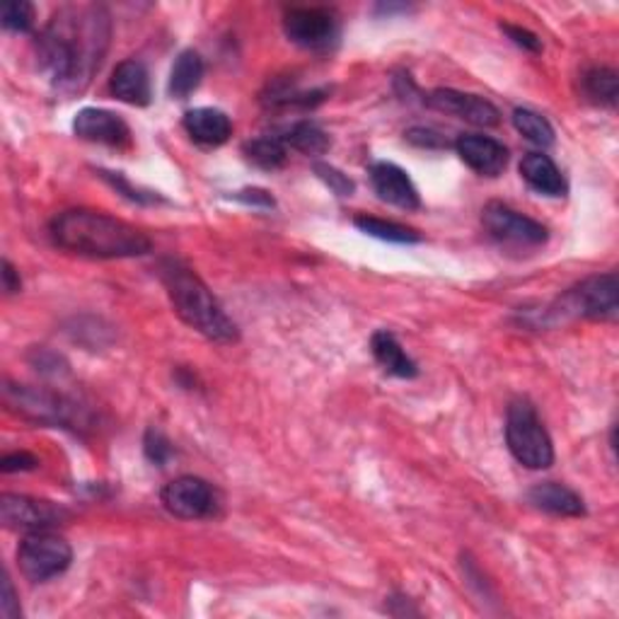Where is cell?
Masks as SVG:
<instances>
[{
  "instance_id": "7",
  "label": "cell",
  "mask_w": 619,
  "mask_h": 619,
  "mask_svg": "<svg viewBox=\"0 0 619 619\" xmlns=\"http://www.w3.org/2000/svg\"><path fill=\"white\" fill-rule=\"evenodd\" d=\"M482 223L491 238L506 244H522V248H538L547 242V228L522 213L514 211L498 201H491L482 211Z\"/></svg>"
},
{
  "instance_id": "12",
  "label": "cell",
  "mask_w": 619,
  "mask_h": 619,
  "mask_svg": "<svg viewBox=\"0 0 619 619\" xmlns=\"http://www.w3.org/2000/svg\"><path fill=\"white\" fill-rule=\"evenodd\" d=\"M5 402L8 407L17 409L27 419H35L41 424H61L68 426L73 421V407L66 402L56 397L51 392H41L35 388H5Z\"/></svg>"
},
{
  "instance_id": "14",
  "label": "cell",
  "mask_w": 619,
  "mask_h": 619,
  "mask_svg": "<svg viewBox=\"0 0 619 619\" xmlns=\"http://www.w3.org/2000/svg\"><path fill=\"white\" fill-rule=\"evenodd\" d=\"M455 151L467 167L482 177H498L508 165V148L489 136L463 134L455 141Z\"/></svg>"
},
{
  "instance_id": "36",
  "label": "cell",
  "mask_w": 619,
  "mask_h": 619,
  "mask_svg": "<svg viewBox=\"0 0 619 619\" xmlns=\"http://www.w3.org/2000/svg\"><path fill=\"white\" fill-rule=\"evenodd\" d=\"M240 201H248V204H262V206H274V199L266 194L264 189H244L238 194Z\"/></svg>"
},
{
  "instance_id": "25",
  "label": "cell",
  "mask_w": 619,
  "mask_h": 619,
  "mask_svg": "<svg viewBox=\"0 0 619 619\" xmlns=\"http://www.w3.org/2000/svg\"><path fill=\"white\" fill-rule=\"evenodd\" d=\"M354 226L358 230H363L370 238H378V240H386V242H397V244H412V242H419L421 238L416 235V230L407 228V226H400V223L394 220H382V218H372V216H358L354 220Z\"/></svg>"
},
{
  "instance_id": "33",
  "label": "cell",
  "mask_w": 619,
  "mask_h": 619,
  "mask_svg": "<svg viewBox=\"0 0 619 619\" xmlns=\"http://www.w3.org/2000/svg\"><path fill=\"white\" fill-rule=\"evenodd\" d=\"M407 141H412L414 146H421V148L447 146L445 138L441 134L431 131V129H412V131H407Z\"/></svg>"
},
{
  "instance_id": "27",
  "label": "cell",
  "mask_w": 619,
  "mask_h": 619,
  "mask_svg": "<svg viewBox=\"0 0 619 619\" xmlns=\"http://www.w3.org/2000/svg\"><path fill=\"white\" fill-rule=\"evenodd\" d=\"M3 27L13 31H29L35 25V5L25 3V0H17V3H5L3 5Z\"/></svg>"
},
{
  "instance_id": "19",
  "label": "cell",
  "mask_w": 619,
  "mask_h": 619,
  "mask_svg": "<svg viewBox=\"0 0 619 619\" xmlns=\"http://www.w3.org/2000/svg\"><path fill=\"white\" fill-rule=\"evenodd\" d=\"M520 175L528 185L544 197H564L567 194V179L554 165V160L544 153H528L520 160Z\"/></svg>"
},
{
  "instance_id": "2",
  "label": "cell",
  "mask_w": 619,
  "mask_h": 619,
  "mask_svg": "<svg viewBox=\"0 0 619 619\" xmlns=\"http://www.w3.org/2000/svg\"><path fill=\"white\" fill-rule=\"evenodd\" d=\"M51 238L61 250L92 260H129L151 252L146 232L100 211L73 209L51 220Z\"/></svg>"
},
{
  "instance_id": "17",
  "label": "cell",
  "mask_w": 619,
  "mask_h": 619,
  "mask_svg": "<svg viewBox=\"0 0 619 619\" xmlns=\"http://www.w3.org/2000/svg\"><path fill=\"white\" fill-rule=\"evenodd\" d=\"M110 90L116 100L134 106H146L151 102V78L141 61L126 59L114 68Z\"/></svg>"
},
{
  "instance_id": "26",
  "label": "cell",
  "mask_w": 619,
  "mask_h": 619,
  "mask_svg": "<svg viewBox=\"0 0 619 619\" xmlns=\"http://www.w3.org/2000/svg\"><path fill=\"white\" fill-rule=\"evenodd\" d=\"M514 124L516 129L528 138L530 143L547 148L554 143V129L552 124L544 119L542 114L532 112V110H516L514 112Z\"/></svg>"
},
{
  "instance_id": "10",
  "label": "cell",
  "mask_w": 619,
  "mask_h": 619,
  "mask_svg": "<svg viewBox=\"0 0 619 619\" xmlns=\"http://www.w3.org/2000/svg\"><path fill=\"white\" fill-rule=\"evenodd\" d=\"M160 498H163L167 514H173L181 520L206 518L213 514V508H216V491L199 477L173 479V482L163 489Z\"/></svg>"
},
{
  "instance_id": "29",
  "label": "cell",
  "mask_w": 619,
  "mask_h": 619,
  "mask_svg": "<svg viewBox=\"0 0 619 619\" xmlns=\"http://www.w3.org/2000/svg\"><path fill=\"white\" fill-rule=\"evenodd\" d=\"M100 177L110 181V185L119 191V194L136 201V204H153V201H157V197L151 194V191H141L138 187H134L129 179H124L122 175H114V173H106V169H100Z\"/></svg>"
},
{
  "instance_id": "23",
  "label": "cell",
  "mask_w": 619,
  "mask_h": 619,
  "mask_svg": "<svg viewBox=\"0 0 619 619\" xmlns=\"http://www.w3.org/2000/svg\"><path fill=\"white\" fill-rule=\"evenodd\" d=\"M242 153L252 165H257L262 169H279L286 163L288 148L281 141V136H262L244 143Z\"/></svg>"
},
{
  "instance_id": "3",
  "label": "cell",
  "mask_w": 619,
  "mask_h": 619,
  "mask_svg": "<svg viewBox=\"0 0 619 619\" xmlns=\"http://www.w3.org/2000/svg\"><path fill=\"white\" fill-rule=\"evenodd\" d=\"M160 276H163V283L167 288L169 301H173L175 313L185 319L191 329H197L199 334H204L211 341H218V344H232V341H238V325L226 315L218 298L211 293V288L201 281L189 266L167 260L160 266Z\"/></svg>"
},
{
  "instance_id": "35",
  "label": "cell",
  "mask_w": 619,
  "mask_h": 619,
  "mask_svg": "<svg viewBox=\"0 0 619 619\" xmlns=\"http://www.w3.org/2000/svg\"><path fill=\"white\" fill-rule=\"evenodd\" d=\"M3 288H5V293H17L20 288H23V281H20V274L15 271V266L10 264L8 260L3 262Z\"/></svg>"
},
{
  "instance_id": "8",
  "label": "cell",
  "mask_w": 619,
  "mask_h": 619,
  "mask_svg": "<svg viewBox=\"0 0 619 619\" xmlns=\"http://www.w3.org/2000/svg\"><path fill=\"white\" fill-rule=\"evenodd\" d=\"M68 518V510L61 508L51 501L20 496V494H3L0 496V520L10 530H27L41 532L53 526H59Z\"/></svg>"
},
{
  "instance_id": "1",
  "label": "cell",
  "mask_w": 619,
  "mask_h": 619,
  "mask_svg": "<svg viewBox=\"0 0 619 619\" xmlns=\"http://www.w3.org/2000/svg\"><path fill=\"white\" fill-rule=\"evenodd\" d=\"M106 47L110 17L102 8L61 10L39 39L41 66L59 92H80L90 85Z\"/></svg>"
},
{
  "instance_id": "11",
  "label": "cell",
  "mask_w": 619,
  "mask_h": 619,
  "mask_svg": "<svg viewBox=\"0 0 619 619\" xmlns=\"http://www.w3.org/2000/svg\"><path fill=\"white\" fill-rule=\"evenodd\" d=\"M424 102L426 106H431V110L435 112L457 116V119L475 124V126H496L501 122V112L496 110V106L484 98H477V94L457 92L451 88H439L426 94Z\"/></svg>"
},
{
  "instance_id": "18",
  "label": "cell",
  "mask_w": 619,
  "mask_h": 619,
  "mask_svg": "<svg viewBox=\"0 0 619 619\" xmlns=\"http://www.w3.org/2000/svg\"><path fill=\"white\" fill-rule=\"evenodd\" d=\"M530 504L544 510V514L561 516V518H579L585 514L583 498L573 489L559 482H540L530 489Z\"/></svg>"
},
{
  "instance_id": "4",
  "label": "cell",
  "mask_w": 619,
  "mask_h": 619,
  "mask_svg": "<svg viewBox=\"0 0 619 619\" xmlns=\"http://www.w3.org/2000/svg\"><path fill=\"white\" fill-rule=\"evenodd\" d=\"M506 443L516 460L528 469H547L554 463V445L535 407L528 400L510 402L506 414Z\"/></svg>"
},
{
  "instance_id": "24",
  "label": "cell",
  "mask_w": 619,
  "mask_h": 619,
  "mask_svg": "<svg viewBox=\"0 0 619 619\" xmlns=\"http://www.w3.org/2000/svg\"><path fill=\"white\" fill-rule=\"evenodd\" d=\"M583 92H585V98L595 104L615 106L617 94H619L617 73L610 68H591L583 76Z\"/></svg>"
},
{
  "instance_id": "5",
  "label": "cell",
  "mask_w": 619,
  "mask_h": 619,
  "mask_svg": "<svg viewBox=\"0 0 619 619\" xmlns=\"http://www.w3.org/2000/svg\"><path fill=\"white\" fill-rule=\"evenodd\" d=\"M71 544L49 530L31 532L17 549L20 571H23L25 579H29L31 583H45L53 579V576H61L71 567Z\"/></svg>"
},
{
  "instance_id": "9",
  "label": "cell",
  "mask_w": 619,
  "mask_h": 619,
  "mask_svg": "<svg viewBox=\"0 0 619 619\" xmlns=\"http://www.w3.org/2000/svg\"><path fill=\"white\" fill-rule=\"evenodd\" d=\"M283 31L303 49H327L337 39V15L327 8H293L286 13Z\"/></svg>"
},
{
  "instance_id": "34",
  "label": "cell",
  "mask_w": 619,
  "mask_h": 619,
  "mask_svg": "<svg viewBox=\"0 0 619 619\" xmlns=\"http://www.w3.org/2000/svg\"><path fill=\"white\" fill-rule=\"evenodd\" d=\"M0 610H3L5 619H13L20 615V607L15 605V591H13V583H10V576H5V581H3V605H0Z\"/></svg>"
},
{
  "instance_id": "13",
  "label": "cell",
  "mask_w": 619,
  "mask_h": 619,
  "mask_svg": "<svg viewBox=\"0 0 619 619\" xmlns=\"http://www.w3.org/2000/svg\"><path fill=\"white\" fill-rule=\"evenodd\" d=\"M73 131L78 138L90 143L112 146V148H126L131 143V129L119 114L94 110V106H85L73 119Z\"/></svg>"
},
{
  "instance_id": "6",
  "label": "cell",
  "mask_w": 619,
  "mask_h": 619,
  "mask_svg": "<svg viewBox=\"0 0 619 619\" xmlns=\"http://www.w3.org/2000/svg\"><path fill=\"white\" fill-rule=\"evenodd\" d=\"M619 283L617 274H601L585 279L581 286L571 288L564 295V310L585 319H601V323H612L619 315Z\"/></svg>"
},
{
  "instance_id": "16",
  "label": "cell",
  "mask_w": 619,
  "mask_h": 619,
  "mask_svg": "<svg viewBox=\"0 0 619 619\" xmlns=\"http://www.w3.org/2000/svg\"><path fill=\"white\" fill-rule=\"evenodd\" d=\"M185 129L191 136V141L206 148H216L232 136V122L226 112L213 110V106H199V110L185 114Z\"/></svg>"
},
{
  "instance_id": "30",
  "label": "cell",
  "mask_w": 619,
  "mask_h": 619,
  "mask_svg": "<svg viewBox=\"0 0 619 619\" xmlns=\"http://www.w3.org/2000/svg\"><path fill=\"white\" fill-rule=\"evenodd\" d=\"M143 445H146L148 460L155 465H165L169 457H173V445H169V441L157 429H151L146 433Z\"/></svg>"
},
{
  "instance_id": "21",
  "label": "cell",
  "mask_w": 619,
  "mask_h": 619,
  "mask_svg": "<svg viewBox=\"0 0 619 619\" xmlns=\"http://www.w3.org/2000/svg\"><path fill=\"white\" fill-rule=\"evenodd\" d=\"M201 78H204V59L191 49L181 51L169 73V94L177 100H187L201 85Z\"/></svg>"
},
{
  "instance_id": "32",
  "label": "cell",
  "mask_w": 619,
  "mask_h": 619,
  "mask_svg": "<svg viewBox=\"0 0 619 619\" xmlns=\"http://www.w3.org/2000/svg\"><path fill=\"white\" fill-rule=\"evenodd\" d=\"M501 29L506 31V35L516 41L518 47H522L526 51H532V53H538L542 49V41L532 35V31L528 29H522V27H516V25H501Z\"/></svg>"
},
{
  "instance_id": "15",
  "label": "cell",
  "mask_w": 619,
  "mask_h": 619,
  "mask_svg": "<svg viewBox=\"0 0 619 619\" xmlns=\"http://www.w3.org/2000/svg\"><path fill=\"white\" fill-rule=\"evenodd\" d=\"M370 185L376 189V194L392 206L404 211H416L421 206L419 191H416L412 177L400 165L376 163L370 167Z\"/></svg>"
},
{
  "instance_id": "22",
  "label": "cell",
  "mask_w": 619,
  "mask_h": 619,
  "mask_svg": "<svg viewBox=\"0 0 619 619\" xmlns=\"http://www.w3.org/2000/svg\"><path fill=\"white\" fill-rule=\"evenodd\" d=\"M281 141L286 143V148L291 146L293 151L303 153V155H325L329 151V136L325 129H319L317 124L313 122H298L293 124L291 129H286V134L281 136Z\"/></svg>"
},
{
  "instance_id": "20",
  "label": "cell",
  "mask_w": 619,
  "mask_h": 619,
  "mask_svg": "<svg viewBox=\"0 0 619 619\" xmlns=\"http://www.w3.org/2000/svg\"><path fill=\"white\" fill-rule=\"evenodd\" d=\"M370 351L382 366V370H388L390 376H397V378H416L419 376V368H416V363L407 356V351L402 349V344L397 339H394V334L386 332V329H380V332L372 334Z\"/></svg>"
},
{
  "instance_id": "28",
  "label": "cell",
  "mask_w": 619,
  "mask_h": 619,
  "mask_svg": "<svg viewBox=\"0 0 619 619\" xmlns=\"http://www.w3.org/2000/svg\"><path fill=\"white\" fill-rule=\"evenodd\" d=\"M315 173L317 177L325 181V185L334 191L337 197H351L356 191L354 179H349V175L341 173L334 165H327V163H315Z\"/></svg>"
},
{
  "instance_id": "31",
  "label": "cell",
  "mask_w": 619,
  "mask_h": 619,
  "mask_svg": "<svg viewBox=\"0 0 619 619\" xmlns=\"http://www.w3.org/2000/svg\"><path fill=\"white\" fill-rule=\"evenodd\" d=\"M39 467V460L31 453H25V451H20V453H10L5 455L3 460H0V469H3L5 475L10 472H29V469H37Z\"/></svg>"
}]
</instances>
